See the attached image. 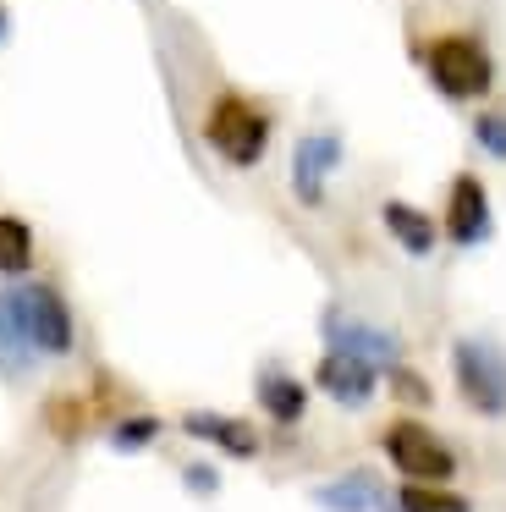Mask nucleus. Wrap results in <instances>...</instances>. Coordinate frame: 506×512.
<instances>
[{
  "label": "nucleus",
  "mask_w": 506,
  "mask_h": 512,
  "mask_svg": "<svg viewBox=\"0 0 506 512\" xmlns=\"http://www.w3.org/2000/svg\"><path fill=\"white\" fill-rule=\"evenodd\" d=\"M319 336H325L330 353H347V358H363L374 364L380 375H391L402 364V336L391 325H374L363 314H347V309H325L319 314Z\"/></svg>",
  "instance_id": "nucleus-5"
},
{
  "label": "nucleus",
  "mask_w": 506,
  "mask_h": 512,
  "mask_svg": "<svg viewBox=\"0 0 506 512\" xmlns=\"http://www.w3.org/2000/svg\"><path fill=\"white\" fill-rule=\"evenodd\" d=\"M22 292H28V325L39 358H66L77 347V314L66 303V292L55 281H22Z\"/></svg>",
  "instance_id": "nucleus-8"
},
{
  "label": "nucleus",
  "mask_w": 506,
  "mask_h": 512,
  "mask_svg": "<svg viewBox=\"0 0 506 512\" xmlns=\"http://www.w3.org/2000/svg\"><path fill=\"white\" fill-rule=\"evenodd\" d=\"M182 485H187V490H198V496H215V490H220V479H215V468L187 463V468H182Z\"/></svg>",
  "instance_id": "nucleus-19"
},
{
  "label": "nucleus",
  "mask_w": 506,
  "mask_h": 512,
  "mask_svg": "<svg viewBox=\"0 0 506 512\" xmlns=\"http://www.w3.org/2000/svg\"><path fill=\"white\" fill-rule=\"evenodd\" d=\"M380 452H385V463H391L402 479H413V485H446V479L457 474V452H451V446L440 441L424 419L385 424Z\"/></svg>",
  "instance_id": "nucleus-4"
},
{
  "label": "nucleus",
  "mask_w": 506,
  "mask_h": 512,
  "mask_svg": "<svg viewBox=\"0 0 506 512\" xmlns=\"http://www.w3.org/2000/svg\"><path fill=\"white\" fill-rule=\"evenodd\" d=\"M314 507H325V512H385L391 501H385L380 479L352 468V474H336V479H325V485H314Z\"/></svg>",
  "instance_id": "nucleus-13"
},
{
  "label": "nucleus",
  "mask_w": 506,
  "mask_h": 512,
  "mask_svg": "<svg viewBox=\"0 0 506 512\" xmlns=\"http://www.w3.org/2000/svg\"><path fill=\"white\" fill-rule=\"evenodd\" d=\"M22 281H0V380H28L33 369H39V347H33Z\"/></svg>",
  "instance_id": "nucleus-9"
},
{
  "label": "nucleus",
  "mask_w": 506,
  "mask_h": 512,
  "mask_svg": "<svg viewBox=\"0 0 506 512\" xmlns=\"http://www.w3.org/2000/svg\"><path fill=\"white\" fill-rule=\"evenodd\" d=\"M380 226L391 232V243L402 248V254H413V259L435 254V243H440V221H429V215L413 210L407 199H385L380 204Z\"/></svg>",
  "instance_id": "nucleus-14"
},
{
  "label": "nucleus",
  "mask_w": 506,
  "mask_h": 512,
  "mask_svg": "<svg viewBox=\"0 0 506 512\" xmlns=\"http://www.w3.org/2000/svg\"><path fill=\"white\" fill-rule=\"evenodd\" d=\"M341 160H347V144H341V133H330V127H314V133H303L292 144V199L303 204V210H319L330 193V177L341 171Z\"/></svg>",
  "instance_id": "nucleus-6"
},
{
  "label": "nucleus",
  "mask_w": 506,
  "mask_h": 512,
  "mask_svg": "<svg viewBox=\"0 0 506 512\" xmlns=\"http://www.w3.org/2000/svg\"><path fill=\"white\" fill-rule=\"evenodd\" d=\"M451 386L468 413L506 419V347L495 336H457L451 342Z\"/></svg>",
  "instance_id": "nucleus-3"
},
{
  "label": "nucleus",
  "mask_w": 506,
  "mask_h": 512,
  "mask_svg": "<svg viewBox=\"0 0 506 512\" xmlns=\"http://www.w3.org/2000/svg\"><path fill=\"white\" fill-rule=\"evenodd\" d=\"M6 39H11V12L0 6V45H6Z\"/></svg>",
  "instance_id": "nucleus-20"
},
{
  "label": "nucleus",
  "mask_w": 506,
  "mask_h": 512,
  "mask_svg": "<svg viewBox=\"0 0 506 512\" xmlns=\"http://www.w3.org/2000/svg\"><path fill=\"white\" fill-rule=\"evenodd\" d=\"M198 133H204V149L220 160V166L253 171L264 155H270L275 122H270V111H264L259 100H248V94H237V89H220L215 100L204 105Z\"/></svg>",
  "instance_id": "nucleus-1"
},
{
  "label": "nucleus",
  "mask_w": 506,
  "mask_h": 512,
  "mask_svg": "<svg viewBox=\"0 0 506 512\" xmlns=\"http://www.w3.org/2000/svg\"><path fill=\"white\" fill-rule=\"evenodd\" d=\"M33 270V226L22 215H0V281H22Z\"/></svg>",
  "instance_id": "nucleus-15"
},
{
  "label": "nucleus",
  "mask_w": 506,
  "mask_h": 512,
  "mask_svg": "<svg viewBox=\"0 0 506 512\" xmlns=\"http://www.w3.org/2000/svg\"><path fill=\"white\" fill-rule=\"evenodd\" d=\"M253 397H259L264 419H275L281 430H292V424H303L308 413V386L297 375H286L281 364H264L259 380H253Z\"/></svg>",
  "instance_id": "nucleus-11"
},
{
  "label": "nucleus",
  "mask_w": 506,
  "mask_h": 512,
  "mask_svg": "<svg viewBox=\"0 0 506 512\" xmlns=\"http://www.w3.org/2000/svg\"><path fill=\"white\" fill-rule=\"evenodd\" d=\"M396 512H473V501L457 496V490H446V485H413V479H407V485L396 490Z\"/></svg>",
  "instance_id": "nucleus-16"
},
{
  "label": "nucleus",
  "mask_w": 506,
  "mask_h": 512,
  "mask_svg": "<svg viewBox=\"0 0 506 512\" xmlns=\"http://www.w3.org/2000/svg\"><path fill=\"white\" fill-rule=\"evenodd\" d=\"M182 430L193 435V441H209L215 452H226V457H259V435H253V424H242V419H231V413H182Z\"/></svg>",
  "instance_id": "nucleus-12"
},
{
  "label": "nucleus",
  "mask_w": 506,
  "mask_h": 512,
  "mask_svg": "<svg viewBox=\"0 0 506 512\" xmlns=\"http://www.w3.org/2000/svg\"><path fill=\"white\" fill-rule=\"evenodd\" d=\"M424 72H429V83H435V94L451 105H473L495 89V61H490V50H484V39H473V34L429 39Z\"/></svg>",
  "instance_id": "nucleus-2"
},
{
  "label": "nucleus",
  "mask_w": 506,
  "mask_h": 512,
  "mask_svg": "<svg viewBox=\"0 0 506 512\" xmlns=\"http://www.w3.org/2000/svg\"><path fill=\"white\" fill-rule=\"evenodd\" d=\"M473 144L490 160H506V111H479L473 116Z\"/></svg>",
  "instance_id": "nucleus-18"
},
{
  "label": "nucleus",
  "mask_w": 506,
  "mask_h": 512,
  "mask_svg": "<svg viewBox=\"0 0 506 512\" xmlns=\"http://www.w3.org/2000/svg\"><path fill=\"white\" fill-rule=\"evenodd\" d=\"M314 386L325 391L336 408L358 413V408H369L374 391H380V369L363 364V358H347V353H330L325 347V358L314 364Z\"/></svg>",
  "instance_id": "nucleus-10"
},
{
  "label": "nucleus",
  "mask_w": 506,
  "mask_h": 512,
  "mask_svg": "<svg viewBox=\"0 0 506 512\" xmlns=\"http://www.w3.org/2000/svg\"><path fill=\"white\" fill-rule=\"evenodd\" d=\"M160 430L165 424L154 419V413H127V419L110 424V446H116V452H143V446L160 441Z\"/></svg>",
  "instance_id": "nucleus-17"
},
{
  "label": "nucleus",
  "mask_w": 506,
  "mask_h": 512,
  "mask_svg": "<svg viewBox=\"0 0 506 512\" xmlns=\"http://www.w3.org/2000/svg\"><path fill=\"white\" fill-rule=\"evenodd\" d=\"M495 232V210H490V188L473 171H457L446 188V215H440V237L457 248H479Z\"/></svg>",
  "instance_id": "nucleus-7"
}]
</instances>
